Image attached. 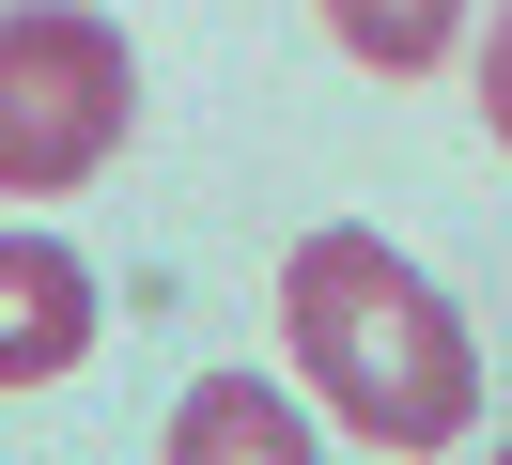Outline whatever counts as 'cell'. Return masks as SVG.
Here are the masks:
<instances>
[{"instance_id":"6da1fadb","label":"cell","mask_w":512,"mask_h":465,"mask_svg":"<svg viewBox=\"0 0 512 465\" xmlns=\"http://www.w3.org/2000/svg\"><path fill=\"white\" fill-rule=\"evenodd\" d=\"M280 341H295V372H311L373 450H450V434L481 419L466 310H450L388 233H357V217L295 233V264H280Z\"/></svg>"},{"instance_id":"7a4b0ae2","label":"cell","mask_w":512,"mask_h":465,"mask_svg":"<svg viewBox=\"0 0 512 465\" xmlns=\"http://www.w3.org/2000/svg\"><path fill=\"white\" fill-rule=\"evenodd\" d=\"M125 124H140V47L94 0H16L0 16V186L16 202L94 186Z\"/></svg>"},{"instance_id":"3957f363","label":"cell","mask_w":512,"mask_h":465,"mask_svg":"<svg viewBox=\"0 0 512 465\" xmlns=\"http://www.w3.org/2000/svg\"><path fill=\"white\" fill-rule=\"evenodd\" d=\"M94 357V264L47 233H0V403L16 388H63Z\"/></svg>"},{"instance_id":"277c9868","label":"cell","mask_w":512,"mask_h":465,"mask_svg":"<svg viewBox=\"0 0 512 465\" xmlns=\"http://www.w3.org/2000/svg\"><path fill=\"white\" fill-rule=\"evenodd\" d=\"M156 465H326V450H311V419H295L264 372H202V388L171 403V450Z\"/></svg>"},{"instance_id":"5b68a950","label":"cell","mask_w":512,"mask_h":465,"mask_svg":"<svg viewBox=\"0 0 512 465\" xmlns=\"http://www.w3.org/2000/svg\"><path fill=\"white\" fill-rule=\"evenodd\" d=\"M326 31H342L373 78H435L450 31H466V0H326Z\"/></svg>"},{"instance_id":"8992f818","label":"cell","mask_w":512,"mask_h":465,"mask_svg":"<svg viewBox=\"0 0 512 465\" xmlns=\"http://www.w3.org/2000/svg\"><path fill=\"white\" fill-rule=\"evenodd\" d=\"M481 124H497V140H512V16L481 31Z\"/></svg>"},{"instance_id":"52a82bcc","label":"cell","mask_w":512,"mask_h":465,"mask_svg":"<svg viewBox=\"0 0 512 465\" xmlns=\"http://www.w3.org/2000/svg\"><path fill=\"white\" fill-rule=\"evenodd\" d=\"M497 465H512V450H497Z\"/></svg>"}]
</instances>
